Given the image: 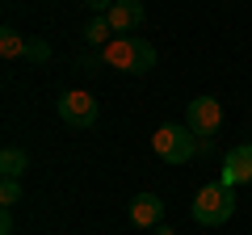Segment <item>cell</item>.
I'll use <instances>...</instances> for the list:
<instances>
[{"label":"cell","mask_w":252,"mask_h":235,"mask_svg":"<svg viewBox=\"0 0 252 235\" xmlns=\"http://www.w3.org/2000/svg\"><path fill=\"white\" fill-rule=\"evenodd\" d=\"M189 214H193V223H202V227H223L227 218L235 214V193L227 189L223 181L202 185L198 198H193V206H189Z\"/></svg>","instance_id":"cell-2"},{"label":"cell","mask_w":252,"mask_h":235,"mask_svg":"<svg viewBox=\"0 0 252 235\" xmlns=\"http://www.w3.org/2000/svg\"><path fill=\"white\" fill-rule=\"evenodd\" d=\"M84 4H89V9L97 13V17H105V13L114 9V0H84Z\"/></svg>","instance_id":"cell-14"},{"label":"cell","mask_w":252,"mask_h":235,"mask_svg":"<svg viewBox=\"0 0 252 235\" xmlns=\"http://www.w3.org/2000/svg\"><path fill=\"white\" fill-rule=\"evenodd\" d=\"M152 235H177V231H172V227H164V223H160V227H156Z\"/></svg>","instance_id":"cell-16"},{"label":"cell","mask_w":252,"mask_h":235,"mask_svg":"<svg viewBox=\"0 0 252 235\" xmlns=\"http://www.w3.org/2000/svg\"><path fill=\"white\" fill-rule=\"evenodd\" d=\"M130 223L139 231H156L164 223V198L160 193H135L130 198Z\"/></svg>","instance_id":"cell-7"},{"label":"cell","mask_w":252,"mask_h":235,"mask_svg":"<svg viewBox=\"0 0 252 235\" xmlns=\"http://www.w3.org/2000/svg\"><path fill=\"white\" fill-rule=\"evenodd\" d=\"M0 235H13V214H9V210L0 214Z\"/></svg>","instance_id":"cell-15"},{"label":"cell","mask_w":252,"mask_h":235,"mask_svg":"<svg viewBox=\"0 0 252 235\" xmlns=\"http://www.w3.org/2000/svg\"><path fill=\"white\" fill-rule=\"evenodd\" d=\"M185 126L198 139H215L219 126H223V105H219L215 97H193L189 109H185Z\"/></svg>","instance_id":"cell-5"},{"label":"cell","mask_w":252,"mask_h":235,"mask_svg":"<svg viewBox=\"0 0 252 235\" xmlns=\"http://www.w3.org/2000/svg\"><path fill=\"white\" fill-rule=\"evenodd\" d=\"M152 151L160 155L164 164H189L193 155L202 151L198 147V135L189 126H177V122H168V126H160L152 135Z\"/></svg>","instance_id":"cell-3"},{"label":"cell","mask_w":252,"mask_h":235,"mask_svg":"<svg viewBox=\"0 0 252 235\" xmlns=\"http://www.w3.org/2000/svg\"><path fill=\"white\" fill-rule=\"evenodd\" d=\"M105 17H109V26H114V34L126 38V34H135L147 21V9H143V0H114V9H109Z\"/></svg>","instance_id":"cell-8"},{"label":"cell","mask_w":252,"mask_h":235,"mask_svg":"<svg viewBox=\"0 0 252 235\" xmlns=\"http://www.w3.org/2000/svg\"><path fill=\"white\" fill-rule=\"evenodd\" d=\"M114 26H109V17H97V13H93V17H89V26H84V42H89V46H109V42H114Z\"/></svg>","instance_id":"cell-10"},{"label":"cell","mask_w":252,"mask_h":235,"mask_svg":"<svg viewBox=\"0 0 252 235\" xmlns=\"http://www.w3.org/2000/svg\"><path fill=\"white\" fill-rule=\"evenodd\" d=\"M219 181H223L227 189L252 185V143H240V147H231V151L223 155V176H219Z\"/></svg>","instance_id":"cell-6"},{"label":"cell","mask_w":252,"mask_h":235,"mask_svg":"<svg viewBox=\"0 0 252 235\" xmlns=\"http://www.w3.org/2000/svg\"><path fill=\"white\" fill-rule=\"evenodd\" d=\"M55 109H59V122H67L72 130H89V126H97V118H101V105L93 101V92H84V88L63 92Z\"/></svg>","instance_id":"cell-4"},{"label":"cell","mask_w":252,"mask_h":235,"mask_svg":"<svg viewBox=\"0 0 252 235\" xmlns=\"http://www.w3.org/2000/svg\"><path fill=\"white\" fill-rule=\"evenodd\" d=\"M21 202V181H0V206L13 210Z\"/></svg>","instance_id":"cell-13"},{"label":"cell","mask_w":252,"mask_h":235,"mask_svg":"<svg viewBox=\"0 0 252 235\" xmlns=\"http://www.w3.org/2000/svg\"><path fill=\"white\" fill-rule=\"evenodd\" d=\"M30 168V155L21 151V147H4L0 151V172H4V181H21Z\"/></svg>","instance_id":"cell-9"},{"label":"cell","mask_w":252,"mask_h":235,"mask_svg":"<svg viewBox=\"0 0 252 235\" xmlns=\"http://www.w3.org/2000/svg\"><path fill=\"white\" fill-rule=\"evenodd\" d=\"M156 46L139 34H126L114 38L109 46H101V67H118V72H130V76H147L156 67Z\"/></svg>","instance_id":"cell-1"},{"label":"cell","mask_w":252,"mask_h":235,"mask_svg":"<svg viewBox=\"0 0 252 235\" xmlns=\"http://www.w3.org/2000/svg\"><path fill=\"white\" fill-rule=\"evenodd\" d=\"M26 63H51V46L42 42V38H30V46H26Z\"/></svg>","instance_id":"cell-12"},{"label":"cell","mask_w":252,"mask_h":235,"mask_svg":"<svg viewBox=\"0 0 252 235\" xmlns=\"http://www.w3.org/2000/svg\"><path fill=\"white\" fill-rule=\"evenodd\" d=\"M26 46H30V38H21L13 26L0 29V55L4 59H26Z\"/></svg>","instance_id":"cell-11"}]
</instances>
